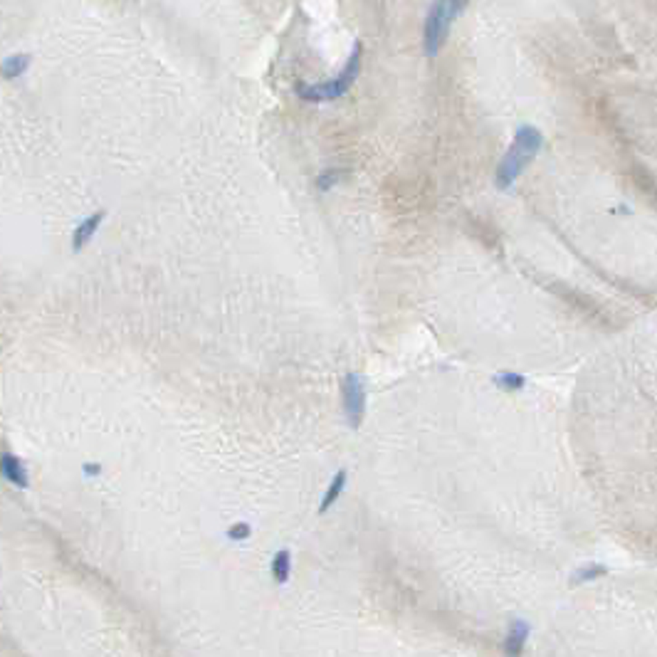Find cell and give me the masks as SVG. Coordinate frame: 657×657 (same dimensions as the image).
Wrapping results in <instances>:
<instances>
[{"label":"cell","instance_id":"cell-4","mask_svg":"<svg viewBox=\"0 0 657 657\" xmlns=\"http://www.w3.org/2000/svg\"><path fill=\"white\" fill-rule=\"evenodd\" d=\"M344 410L349 425L358 428L363 413H366V385H363V378L358 374H349L344 378Z\"/></svg>","mask_w":657,"mask_h":657},{"label":"cell","instance_id":"cell-14","mask_svg":"<svg viewBox=\"0 0 657 657\" xmlns=\"http://www.w3.org/2000/svg\"><path fill=\"white\" fill-rule=\"evenodd\" d=\"M99 472H102V470H99V465H87V467H85V475H89V477H91V475H99Z\"/></svg>","mask_w":657,"mask_h":657},{"label":"cell","instance_id":"cell-11","mask_svg":"<svg viewBox=\"0 0 657 657\" xmlns=\"http://www.w3.org/2000/svg\"><path fill=\"white\" fill-rule=\"evenodd\" d=\"M249 534H252V527L245 524V521H238V524L227 529V538L230 541H245V538H249Z\"/></svg>","mask_w":657,"mask_h":657},{"label":"cell","instance_id":"cell-10","mask_svg":"<svg viewBox=\"0 0 657 657\" xmlns=\"http://www.w3.org/2000/svg\"><path fill=\"white\" fill-rule=\"evenodd\" d=\"M289 573H292V554L287 549L277 551L272 559V576L277 584H287Z\"/></svg>","mask_w":657,"mask_h":657},{"label":"cell","instance_id":"cell-6","mask_svg":"<svg viewBox=\"0 0 657 657\" xmlns=\"http://www.w3.org/2000/svg\"><path fill=\"white\" fill-rule=\"evenodd\" d=\"M102 220H104V210H99V213H94V216H89L87 220H82L80 225H77L74 238H72V247L77 249V252L89 243L91 235H94L96 230H99V225H102Z\"/></svg>","mask_w":657,"mask_h":657},{"label":"cell","instance_id":"cell-3","mask_svg":"<svg viewBox=\"0 0 657 657\" xmlns=\"http://www.w3.org/2000/svg\"><path fill=\"white\" fill-rule=\"evenodd\" d=\"M358 72H361V42L353 45L349 62H346V67L341 69L336 77H331V80L324 82V85H299L297 87V94H299L304 102H334V99H339V96H344L346 91L351 89Z\"/></svg>","mask_w":657,"mask_h":657},{"label":"cell","instance_id":"cell-8","mask_svg":"<svg viewBox=\"0 0 657 657\" xmlns=\"http://www.w3.org/2000/svg\"><path fill=\"white\" fill-rule=\"evenodd\" d=\"M529 635V625L524 620H514L509 628V635H507V652L509 655H519L521 647H524V640Z\"/></svg>","mask_w":657,"mask_h":657},{"label":"cell","instance_id":"cell-5","mask_svg":"<svg viewBox=\"0 0 657 657\" xmlns=\"http://www.w3.org/2000/svg\"><path fill=\"white\" fill-rule=\"evenodd\" d=\"M3 477L10 482L12 487H20V489L28 487V470H25L23 459L10 453L3 455Z\"/></svg>","mask_w":657,"mask_h":657},{"label":"cell","instance_id":"cell-12","mask_svg":"<svg viewBox=\"0 0 657 657\" xmlns=\"http://www.w3.org/2000/svg\"><path fill=\"white\" fill-rule=\"evenodd\" d=\"M497 383L502 385V388H521L524 385V378L521 376H514V374H502V376H497Z\"/></svg>","mask_w":657,"mask_h":657},{"label":"cell","instance_id":"cell-13","mask_svg":"<svg viewBox=\"0 0 657 657\" xmlns=\"http://www.w3.org/2000/svg\"><path fill=\"white\" fill-rule=\"evenodd\" d=\"M339 170H326V173H322V176L317 178V186L322 188V191H328L331 186H336V181H339Z\"/></svg>","mask_w":657,"mask_h":657},{"label":"cell","instance_id":"cell-1","mask_svg":"<svg viewBox=\"0 0 657 657\" xmlns=\"http://www.w3.org/2000/svg\"><path fill=\"white\" fill-rule=\"evenodd\" d=\"M541 141H544V139H541V134H538L534 126H521V129L516 131L514 143L509 146V151H507V156L502 159V164H499L497 168L499 188H509L511 183L521 176V170L527 168L534 156L538 153Z\"/></svg>","mask_w":657,"mask_h":657},{"label":"cell","instance_id":"cell-7","mask_svg":"<svg viewBox=\"0 0 657 657\" xmlns=\"http://www.w3.org/2000/svg\"><path fill=\"white\" fill-rule=\"evenodd\" d=\"M30 60H33V57H30L28 52H20V55H10V57L6 60V62H3V77H6V80H17L20 74L28 72Z\"/></svg>","mask_w":657,"mask_h":657},{"label":"cell","instance_id":"cell-9","mask_svg":"<svg viewBox=\"0 0 657 657\" xmlns=\"http://www.w3.org/2000/svg\"><path fill=\"white\" fill-rule=\"evenodd\" d=\"M344 487H346V470H339L336 472V477L331 480V484H328V489H326V494H324V499H322V507H319V511H328L331 507L336 505V499L341 497V492H344Z\"/></svg>","mask_w":657,"mask_h":657},{"label":"cell","instance_id":"cell-2","mask_svg":"<svg viewBox=\"0 0 657 657\" xmlns=\"http://www.w3.org/2000/svg\"><path fill=\"white\" fill-rule=\"evenodd\" d=\"M465 6H467V0H435V3H432L430 10H428V17H425V33H423L425 55L437 57V52L442 50L445 40H448L453 20L462 12Z\"/></svg>","mask_w":657,"mask_h":657}]
</instances>
